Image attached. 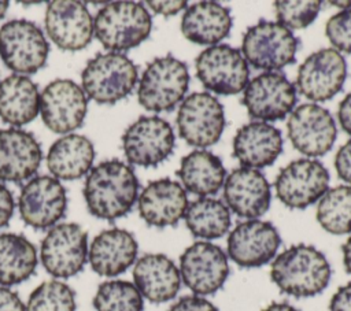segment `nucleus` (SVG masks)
Returning a JSON list of instances; mask_svg holds the SVG:
<instances>
[{
  "instance_id": "nucleus-1",
  "label": "nucleus",
  "mask_w": 351,
  "mask_h": 311,
  "mask_svg": "<svg viewBox=\"0 0 351 311\" xmlns=\"http://www.w3.org/2000/svg\"><path fill=\"white\" fill-rule=\"evenodd\" d=\"M82 193L92 215L112 221L133 208L138 195V179L129 164L118 159L104 160L89 171Z\"/></svg>"
},
{
  "instance_id": "nucleus-2",
  "label": "nucleus",
  "mask_w": 351,
  "mask_h": 311,
  "mask_svg": "<svg viewBox=\"0 0 351 311\" xmlns=\"http://www.w3.org/2000/svg\"><path fill=\"white\" fill-rule=\"evenodd\" d=\"M330 264L325 255L313 245L296 244L271 263L270 277L277 288L293 297H311L319 295L329 284Z\"/></svg>"
},
{
  "instance_id": "nucleus-3",
  "label": "nucleus",
  "mask_w": 351,
  "mask_h": 311,
  "mask_svg": "<svg viewBox=\"0 0 351 311\" xmlns=\"http://www.w3.org/2000/svg\"><path fill=\"white\" fill-rule=\"evenodd\" d=\"M152 18L141 3L114 1L101 7L93 19V34L111 51H128L148 38Z\"/></svg>"
},
{
  "instance_id": "nucleus-4",
  "label": "nucleus",
  "mask_w": 351,
  "mask_h": 311,
  "mask_svg": "<svg viewBox=\"0 0 351 311\" xmlns=\"http://www.w3.org/2000/svg\"><path fill=\"white\" fill-rule=\"evenodd\" d=\"M137 77V67L126 55L99 53L82 70V90L99 104H115L130 95Z\"/></svg>"
},
{
  "instance_id": "nucleus-5",
  "label": "nucleus",
  "mask_w": 351,
  "mask_h": 311,
  "mask_svg": "<svg viewBox=\"0 0 351 311\" xmlns=\"http://www.w3.org/2000/svg\"><path fill=\"white\" fill-rule=\"evenodd\" d=\"M189 85L188 66L171 55L156 58L145 67L137 90L138 103L148 111H171Z\"/></svg>"
},
{
  "instance_id": "nucleus-6",
  "label": "nucleus",
  "mask_w": 351,
  "mask_h": 311,
  "mask_svg": "<svg viewBox=\"0 0 351 311\" xmlns=\"http://www.w3.org/2000/svg\"><path fill=\"white\" fill-rule=\"evenodd\" d=\"M299 40L278 22L261 19L247 29L241 52L247 63L259 70H280L295 63Z\"/></svg>"
},
{
  "instance_id": "nucleus-7",
  "label": "nucleus",
  "mask_w": 351,
  "mask_h": 311,
  "mask_svg": "<svg viewBox=\"0 0 351 311\" xmlns=\"http://www.w3.org/2000/svg\"><path fill=\"white\" fill-rule=\"evenodd\" d=\"M88 236L71 222L52 226L41 241L40 260L55 278H70L78 274L88 262Z\"/></svg>"
},
{
  "instance_id": "nucleus-8",
  "label": "nucleus",
  "mask_w": 351,
  "mask_h": 311,
  "mask_svg": "<svg viewBox=\"0 0 351 311\" xmlns=\"http://www.w3.org/2000/svg\"><path fill=\"white\" fill-rule=\"evenodd\" d=\"M48 41L43 30L26 19H14L0 27V58L15 73L34 74L47 62Z\"/></svg>"
},
{
  "instance_id": "nucleus-9",
  "label": "nucleus",
  "mask_w": 351,
  "mask_h": 311,
  "mask_svg": "<svg viewBox=\"0 0 351 311\" xmlns=\"http://www.w3.org/2000/svg\"><path fill=\"white\" fill-rule=\"evenodd\" d=\"M195 67L203 86L217 95H237L248 84V63L239 49L226 44L213 45L200 52Z\"/></svg>"
},
{
  "instance_id": "nucleus-10",
  "label": "nucleus",
  "mask_w": 351,
  "mask_h": 311,
  "mask_svg": "<svg viewBox=\"0 0 351 311\" xmlns=\"http://www.w3.org/2000/svg\"><path fill=\"white\" fill-rule=\"evenodd\" d=\"M222 104L207 92L189 95L180 105L177 127L181 138L193 147L214 145L225 129Z\"/></svg>"
},
{
  "instance_id": "nucleus-11",
  "label": "nucleus",
  "mask_w": 351,
  "mask_h": 311,
  "mask_svg": "<svg viewBox=\"0 0 351 311\" xmlns=\"http://www.w3.org/2000/svg\"><path fill=\"white\" fill-rule=\"evenodd\" d=\"M178 270L182 282L195 295H213L228 279V255L221 247L210 241H196L180 256Z\"/></svg>"
},
{
  "instance_id": "nucleus-12",
  "label": "nucleus",
  "mask_w": 351,
  "mask_h": 311,
  "mask_svg": "<svg viewBox=\"0 0 351 311\" xmlns=\"http://www.w3.org/2000/svg\"><path fill=\"white\" fill-rule=\"evenodd\" d=\"M174 132L159 116H140L122 136V148L129 163L155 167L166 160L174 148Z\"/></svg>"
},
{
  "instance_id": "nucleus-13",
  "label": "nucleus",
  "mask_w": 351,
  "mask_h": 311,
  "mask_svg": "<svg viewBox=\"0 0 351 311\" xmlns=\"http://www.w3.org/2000/svg\"><path fill=\"white\" fill-rule=\"evenodd\" d=\"M274 186L277 197L287 207L302 210L325 195L329 173L318 160L296 159L280 170Z\"/></svg>"
},
{
  "instance_id": "nucleus-14",
  "label": "nucleus",
  "mask_w": 351,
  "mask_h": 311,
  "mask_svg": "<svg viewBox=\"0 0 351 311\" xmlns=\"http://www.w3.org/2000/svg\"><path fill=\"white\" fill-rule=\"evenodd\" d=\"M241 103L252 119L278 121L295 107L296 89L285 74L267 71L247 84Z\"/></svg>"
},
{
  "instance_id": "nucleus-15",
  "label": "nucleus",
  "mask_w": 351,
  "mask_h": 311,
  "mask_svg": "<svg viewBox=\"0 0 351 311\" xmlns=\"http://www.w3.org/2000/svg\"><path fill=\"white\" fill-rule=\"evenodd\" d=\"M88 99L71 79H55L40 93V112L45 126L55 133L78 129L86 115Z\"/></svg>"
},
{
  "instance_id": "nucleus-16",
  "label": "nucleus",
  "mask_w": 351,
  "mask_h": 311,
  "mask_svg": "<svg viewBox=\"0 0 351 311\" xmlns=\"http://www.w3.org/2000/svg\"><path fill=\"white\" fill-rule=\"evenodd\" d=\"M18 208L26 225L34 229L52 227L66 212V189L55 177H34L22 188Z\"/></svg>"
},
{
  "instance_id": "nucleus-17",
  "label": "nucleus",
  "mask_w": 351,
  "mask_h": 311,
  "mask_svg": "<svg viewBox=\"0 0 351 311\" xmlns=\"http://www.w3.org/2000/svg\"><path fill=\"white\" fill-rule=\"evenodd\" d=\"M347 77L343 55L335 48L319 49L300 64L296 75L298 90L308 100L326 101L339 93Z\"/></svg>"
},
{
  "instance_id": "nucleus-18",
  "label": "nucleus",
  "mask_w": 351,
  "mask_h": 311,
  "mask_svg": "<svg viewBox=\"0 0 351 311\" xmlns=\"http://www.w3.org/2000/svg\"><path fill=\"white\" fill-rule=\"evenodd\" d=\"M280 244L281 237L273 223L248 219L229 233L228 255L240 267H261L276 258Z\"/></svg>"
},
{
  "instance_id": "nucleus-19",
  "label": "nucleus",
  "mask_w": 351,
  "mask_h": 311,
  "mask_svg": "<svg viewBox=\"0 0 351 311\" xmlns=\"http://www.w3.org/2000/svg\"><path fill=\"white\" fill-rule=\"evenodd\" d=\"M287 127L293 148L313 158L325 155L337 136L332 114L317 104H302L293 110Z\"/></svg>"
},
{
  "instance_id": "nucleus-20",
  "label": "nucleus",
  "mask_w": 351,
  "mask_h": 311,
  "mask_svg": "<svg viewBox=\"0 0 351 311\" xmlns=\"http://www.w3.org/2000/svg\"><path fill=\"white\" fill-rule=\"evenodd\" d=\"M45 30L60 49L80 51L92 40L93 19L84 3L55 0L45 11Z\"/></svg>"
},
{
  "instance_id": "nucleus-21",
  "label": "nucleus",
  "mask_w": 351,
  "mask_h": 311,
  "mask_svg": "<svg viewBox=\"0 0 351 311\" xmlns=\"http://www.w3.org/2000/svg\"><path fill=\"white\" fill-rule=\"evenodd\" d=\"M223 199L237 216L256 219L270 207V185L259 170L239 167L225 181Z\"/></svg>"
},
{
  "instance_id": "nucleus-22",
  "label": "nucleus",
  "mask_w": 351,
  "mask_h": 311,
  "mask_svg": "<svg viewBox=\"0 0 351 311\" xmlns=\"http://www.w3.org/2000/svg\"><path fill=\"white\" fill-rule=\"evenodd\" d=\"M43 151L34 136L26 130L0 129V179L22 182L40 167Z\"/></svg>"
},
{
  "instance_id": "nucleus-23",
  "label": "nucleus",
  "mask_w": 351,
  "mask_h": 311,
  "mask_svg": "<svg viewBox=\"0 0 351 311\" xmlns=\"http://www.w3.org/2000/svg\"><path fill=\"white\" fill-rule=\"evenodd\" d=\"M181 184L170 178L149 182L138 196V212L147 225L155 227L176 226L188 207Z\"/></svg>"
},
{
  "instance_id": "nucleus-24",
  "label": "nucleus",
  "mask_w": 351,
  "mask_h": 311,
  "mask_svg": "<svg viewBox=\"0 0 351 311\" xmlns=\"http://www.w3.org/2000/svg\"><path fill=\"white\" fill-rule=\"evenodd\" d=\"M137 251L138 244L130 232L111 227L93 238L88 249V262L96 274L117 277L136 262Z\"/></svg>"
},
{
  "instance_id": "nucleus-25",
  "label": "nucleus",
  "mask_w": 351,
  "mask_h": 311,
  "mask_svg": "<svg viewBox=\"0 0 351 311\" xmlns=\"http://www.w3.org/2000/svg\"><path fill=\"white\" fill-rule=\"evenodd\" d=\"M133 281L143 299L151 303H166L174 299L181 286L178 267L163 253H145L137 259Z\"/></svg>"
},
{
  "instance_id": "nucleus-26",
  "label": "nucleus",
  "mask_w": 351,
  "mask_h": 311,
  "mask_svg": "<svg viewBox=\"0 0 351 311\" xmlns=\"http://www.w3.org/2000/svg\"><path fill=\"white\" fill-rule=\"evenodd\" d=\"M282 151L281 132L266 122L241 126L233 138V156L241 167L263 169L274 163Z\"/></svg>"
},
{
  "instance_id": "nucleus-27",
  "label": "nucleus",
  "mask_w": 351,
  "mask_h": 311,
  "mask_svg": "<svg viewBox=\"0 0 351 311\" xmlns=\"http://www.w3.org/2000/svg\"><path fill=\"white\" fill-rule=\"evenodd\" d=\"M230 29L229 8L215 1H200L186 7L181 19L184 37L200 45H215L229 36Z\"/></svg>"
},
{
  "instance_id": "nucleus-28",
  "label": "nucleus",
  "mask_w": 351,
  "mask_h": 311,
  "mask_svg": "<svg viewBox=\"0 0 351 311\" xmlns=\"http://www.w3.org/2000/svg\"><path fill=\"white\" fill-rule=\"evenodd\" d=\"M95 148L81 134H66L58 138L48 151L47 166L56 179H78L90 171Z\"/></svg>"
},
{
  "instance_id": "nucleus-29",
  "label": "nucleus",
  "mask_w": 351,
  "mask_h": 311,
  "mask_svg": "<svg viewBox=\"0 0 351 311\" xmlns=\"http://www.w3.org/2000/svg\"><path fill=\"white\" fill-rule=\"evenodd\" d=\"M40 111L37 85L26 75L12 74L0 82V119L22 126L32 122Z\"/></svg>"
},
{
  "instance_id": "nucleus-30",
  "label": "nucleus",
  "mask_w": 351,
  "mask_h": 311,
  "mask_svg": "<svg viewBox=\"0 0 351 311\" xmlns=\"http://www.w3.org/2000/svg\"><path fill=\"white\" fill-rule=\"evenodd\" d=\"M177 175L188 192L206 197L221 189L226 171L217 155L206 149H196L181 159Z\"/></svg>"
},
{
  "instance_id": "nucleus-31",
  "label": "nucleus",
  "mask_w": 351,
  "mask_h": 311,
  "mask_svg": "<svg viewBox=\"0 0 351 311\" xmlns=\"http://www.w3.org/2000/svg\"><path fill=\"white\" fill-rule=\"evenodd\" d=\"M36 247L22 234L0 233V285L11 286L30 278L37 267Z\"/></svg>"
},
{
  "instance_id": "nucleus-32",
  "label": "nucleus",
  "mask_w": 351,
  "mask_h": 311,
  "mask_svg": "<svg viewBox=\"0 0 351 311\" xmlns=\"http://www.w3.org/2000/svg\"><path fill=\"white\" fill-rule=\"evenodd\" d=\"M189 232L199 238L213 240L228 233L230 227V212L218 199L200 197L188 204L184 214Z\"/></svg>"
},
{
  "instance_id": "nucleus-33",
  "label": "nucleus",
  "mask_w": 351,
  "mask_h": 311,
  "mask_svg": "<svg viewBox=\"0 0 351 311\" xmlns=\"http://www.w3.org/2000/svg\"><path fill=\"white\" fill-rule=\"evenodd\" d=\"M317 221L328 233H351V186L339 185L328 189L317 206Z\"/></svg>"
},
{
  "instance_id": "nucleus-34",
  "label": "nucleus",
  "mask_w": 351,
  "mask_h": 311,
  "mask_svg": "<svg viewBox=\"0 0 351 311\" xmlns=\"http://www.w3.org/2000/svg\"><path fill=\"white\" fill-rule=\"evenodd\" d=\"M96 311H143L144 299L134 284L110 279L99 285L93 296Z\"/></svg>"
},
{
  "instance_id": "nucleus-35",
  "label": "nucleus",
  "mask_w": 351,
  "mask_h": 311,
  "mask_svg": "<svg viewBox=\"0 0 351 311\" xmlns=\"http://www.w3.org/2000/svg\"><path fill=\"white\" fill-rule=\"evenodd\" d=\"M26 311H75V293L62 281H45L29 296Z\"/></svg>"
},
{
  "instance_id": "nucleus-36",
  "label": "nucleus",
  "mask_w": 351,
  "mask_h": 311,
  "mask_svg": "<svg viewBox=\"0 0 351 311\" xmlns=\"http://www.w3.org/2000/svg\"><path fill=\"white\" fill-rule=\"evenodd\" d=\"M322 3L321 1H276L277 22L287 29H304L317 18Z\"/></svg>"
},
{
  "instance_id": "nucleus-37",
  "label": "nucleus",
  "mask_w": 351,
  "mask_h": 311,
  "mask_svg": "<svg viewBox=\"0 0 351 311\" xmlns=\"http://www.w3.org/2000/svg\"><path fill=\"white\" fill-rule=\"evenodd\" d=\"M325 33L336 51L351 53V8L330 16L326 22Z\"/></svg>"
},
{
  "instance_id": "nucleus-38",
  "label": "nucleus",
  "mask_w": 351,
  "mask_h": 311,
  "mask_svg": "<svg viewBox=\"0 0 351 311\" xmlns=\"http://www.w3.org/2000/svg\"><path fill=\"white\" fill-rule=\"evenodd\" d=\"M167 311H218V308L203 296L188 295L178 299Z\"/></svg>"
},
{
  "instance_id": "nucleus-39",
  "label": "nucleus",
  "mask_w": 351,
  "mask_h": 311,
  "mask_svg": "<svg viewBox=\"0 0 351 311\" xmlns=\"http://www.w3.org/2000/svg\"><path fill=\"white\" fill-rule=\"evenodd\" d=\"M335 169L340 179L351 184V140L339 148L335 156Z\"/></svg>"
},
{
  "instance_id": "nucleus-40",
  "label": "nucleus",
  "mask_w": 351,
  "mask_h": 311,
  "mask_svg": "<svg viewBox=\"0 0 351 311\" xmlns=\"http://www.w3.org/2000/svg\"><path fill=\"white\" fill-rule=\"evenodd\" d=\"M0 311H26V306L16 292L0 285Z\"/></svg>"
},
{
  "instance_id": "nucleus-41",
  "label": "nucleus",
  "mask_w": 351,
  "mask_h": 311,
  "mask_svg": "<svg viewBox=\"0 0 351 311\" xmlns=\"http://www.w3.org/2000/svg\"><path fill=\"white\" fill-rule=\"evenodd\" d=\"M14 207L15 203L12 193L5 185L0 184V229L8 225L14 214Z\"/></svg>"
},
{
  "instance_id": "nucleus-42",
  "label": "nucleus",
  "mask_w": 351,
  "mask_h": 311,
  "mask_svg": "<svg viewBox=\"0 0 351 311\" xmlns=\"http://www.w3.org/2000/svg\"><path fill=\"white\" fill-rule=\"evenodd\" d=\"M329 311H351V282L341 285L329 301Z\"/></svg>"
},
{
  "instance_id": "nucleus-43",
  "label": "nucleus",
  "mask_w": 351,
  "mask_h": 311,
  "mask_svg": "<svg viewBox=\"0 0 351 311\" xmlns=\"http://www.w3.org/2000/svg\"><path fill=\"white\" fill-rule=\"evenodd\" d=\"M147 5L156 14H160L163 16H171L178 14L181 10H186V1L185 0H177V1H154L148 0Z\"/></svg>"
},
{
  "instance_id": "nucleus-44",
  "label": "nucleus",
  "mask_w": 351,
  "mask_h": 311,
  "mask_svg": "<svg viewBox=\"0 0 351 311\" xmlns=\"http://www.w3.org/2000/svg\"><path fill=\"white\" fill-rule=\"evenodd\" d=\"M337 116L343 130L351 136V92L346 95L344 99L340 101Z\"/></svg>"
},
{
  "instance_id": "nucleus-45",
  "label": "nucleus",
  "mask_w": 351,
  "mask_h": 311,
  "mask_svg": "<svg viewBox=\"0 0 351 311\" xmlns=\"http://www.w3.org/2000/svg\"><path fill=\"white\" fill-rule=\"evenodd\" d=\"M341 252H343V263H344V269L348 274H351V236L347 238V241L343 244L341 247Z\"/></svg>"
},
{
  "instance_id": "nucleus-46",
  "label": "nucleus",
  "mask_w": 351,
  "mask_h": 311,
  "mask_svg": "<svg viewBox=\"0 0 351 311\" xmlns=\"http://www.w3.org/2000/svg\"><path fill=\"white\" fill-rule=\"evenodd\" d=\"M262 311H299L296 307L291 306L289 303H271L265 307Z\"/></svg>"
},
{
  "instance_id": "nucleus-47",
  "label": "nucleus",
  "mask_w": 351,
  "mask_h": 311,
  "mask_svg": "<svg viewBox=\"0 0 351 311\" xmlns=\"http://www.w3.org/2000/svg\"><path fill=\"white\" fill-rule=\"evenodd\" d=\"M8 5H10V3H8V1L0 0V19H3V18H4V15H5L7 10H8Z\"/></svg>"
},
{
  "instance_id": "nucleus-48",
  "label": "nucleus",
  "mask_w": 351,
  "mask_h": 311,
  "mask_svg": "<svg viewBox=\"0 0 351 311\" xmlns=\"http://www.w3.org/2000/svg\"><path fill=\"white\" fill-rule=\"evenodd\" d=\"M330 4L339 5V7H341V8H348V7H351V1H332Z\"/></svg>"
}]
</instances>
